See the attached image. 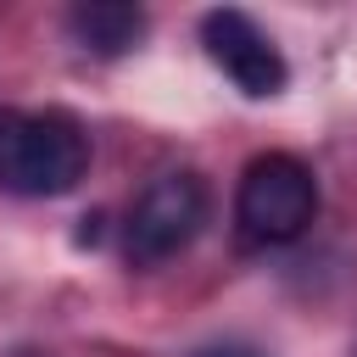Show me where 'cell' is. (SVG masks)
<instances>
[{
	"label": "cell",
	"mask_w": 357,
	"mask_h": 357,
	"mask_svg": "<svg viewBox=\"0 0 357 357\" xmlns=\"http://www.w3.org/2000/svg\"><path fill=\"white\" fill-rule=\"evenodd\" d=\"M89 173V134L73 112H17L0 106V190L50 201Z\"/></svg>",
	"instance_id": "1"
},
{
	"label": "cell",
	"mask_w": 357,
	"mask_h": 357,
	"mask_svg": "<svg viewBox=\"0 0 357 357\" xmlns=\"http://www.w3.org/2000/svg\"><path fill=\"white\" fill-rule=\"evenodd\" d=\"M201 45H206L212 67H223V78L251 100H268L290 84V67H284L279 45L234 6H218V11L201 17Z\"/></svg>",
	"instance_id": "4"
},
{
	"label": "cell",
	"mask_w": 357,
	"mask_h": 357,
	"mask_svg": "<svg viewBox=\"0 0 357 357\" xmlns=\"http://www.w3.org/2000/svg\"><path fill=\"white\" fill-rule=\"evenodd\" d=\"M201 357H257V351H251V346H206Z\"/></svg>",
	"instance_id": "6"
},
{
	"label": "cell",
	"mask_w": 357,
	"mask_h": 357,
	"mask_svg": "<svg viewBox=\"0 0 357 357\" xmlns=\"http://www.w3.org/2000/svg\"><path fill=\"white\" fill-rule=\"evenodd\" d=\"M67 33L89 56H128L145 33V11L128 0H78L67 11Z\"/></svg>",
	"instance_id": "5"
},
{
	"label": "cell",
	"mask_w": 357,
	"mask_h": 357,
	"mask_svg": "<svg viewBox=\"0 0 357 357\" xmlns=\"http://www.w3.org/2000/svg\"><path fill=\"white\" fill-rule=\"evenodd\" d=\"M318 218V178L290 151H262L245 162L234 190V223L245 245H290Z\"/></svg>",
	"instance_id": "2"
},
{
	"label": "cell",
	"mask_w": 357,
	"mask_h": 357,
	"mask_svg": "<svg viewBox=\"0 0 357 357\" xmlns=\"http://www.w3.org/2000/svg\"><path fill=\"white\" fill-rule=\"evenodd\" d=\"M206 223V184L201 173H162L145 184V195L134 201L128 223H123V251L134 268H156L167 257H178Z\"/></svg>",
	"instance_id": "3"
}]
</instances>
